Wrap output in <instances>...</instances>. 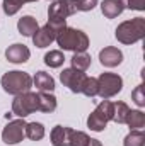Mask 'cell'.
<instances>
[{"label": "cell", "instance_id": "cell-1", "mask_svg": "<svg viewBox=\"0 0 145 146\" xmlns=\"http://www.w3.org/2000/svg\"><path fill=\"white\" fill-rule=\"evenodd\" d=\"M56 44L63 51H72V53H84L89 48V36L75 27H63L56 34Z\"/></svg>", "mask_w": 145, "mask_h": 146}, {"label": "cell", "instance_id": "cell-2", "mask_svg": "<svg viewBox=\"0 0 145 146\" xmlns=\"http://www.w3.org/2000/svg\"><path fill=\"white\" fill-rule=\"evenodd\" d=\"M114 36L121 44H135V42L142 41L145 37V19L135 17V19L121 22L116 27Z\"/></svg>", "mask_w": 145, "mask_h": 146}, {"label": "cell", "instance_id": "cell-3", "mask_svg": "<svg viewBox=\"0 0 145 146\" xmlns=\"http://www.w3.org/2000/svg\"><path fill=\"white\" fill-rule=\"evenodd\" d=\"M0 83H2L3 92H7L10 95H21V94H26V92L31 90L33 76L26 72L12 70V72H7L2 76Z\"/></svg>", "mask_w": 145, "mask_h": 146}, {"label": "cell", "instance_id": "cell-4", "mask_svg": "<svg viewBox=\"0 0 145 146\" xmlns=\"http://www.w3.org/2000/svg\"><path fill=\"white\" fill-rule=\"evenodd\" d=\"M109 121H113V102H109L108 99H103L97 107L92 110L87 117V127L91 131L101 133L106 129Z\"/></svg>", "mask_w": 145, "mask_h": 146}, {"label": "cell", "instance_id": "cell-5", "mask_svg": "<svg viewBox=\"0 0 145 146\" xmlns=\"http://www.w3.org/2000/svg\"><path fill=\"white\" fill-rule=\"evenodd\" d=\"M39 110V99H38L36 92H26L21 95H15V99L12 100V114L24 119L28 115H31L33 112Z\"/></svg>", "mask_w": 145, "mask_h": 146}, {"label": "cell", "instance_id": "cell-6", "mask_svg": "<svg viewBox=\"0 0 145 146\" xmlns=\"http://www.w3.org/2000/svg\"><path fill=\"white\" fill-rule=\"evenodd\" d=\"M123 88V78L116 73H101L97 78V95L101 99H111Z\"/></svg>", "mask_w": 145, "mask_h": 146}, {"label": "cell", "instance_id": "cell-7", "mask_svg": "<svg viewBox=\"0 0 145 146\" xmlns=\"http://www.w3.org/2000/svg\"><path fill=\"white\" fill-rule=\"evenodd\" d=\"M24 129H26V121L24 119L19 117L15 121H9V124L2 131V141L5 145H17V143H21L26 138Z\"/></svg>", "mask_w": 145, "mask_h": 146}, {"label": "cell", "instance_id": "cell-8", "mask_svg": "<svg viewBox=\"0 0 145 146\" xmlns=\"http://www.w3.org/2000/svg\"><path fill=\"white\" fill-rule=\"evenodd\" d=\"M85 76H87L85 72H77L73 68H65L60 73V80H62L63 87H67L72 94H80V88H82Z\"/></svg>", "mask_w": 145, "mask_h": 146}, {"label": "cell", "instance_id": "cell-9", "mask_svg": "<svg viewBox=\"0 0 145 146\" xmlns=\"http://www.w3.org/2000/svg\"><path fill=\"white\" fill-rule=\"evenodd\" d=\"M91 138L84 131H75L72 127L63 126V136L60 146H89Z\"/></svg>", "mask_w": 145, "mask_h": 146}, {"label": "cell", "instance_id": "cell-10", "mask_svg": "<svg viewBox=\"0 0 145 146\" xmlns=\"http://www.w3.org/2000/svg\"><path fill=\"white\" fill-rule=\"evenodd\" d=\"M5 58H7V61H10L14 65H21V63H26L31 58V51L26 44L15 42V44L9 46L5 49Z\"/></svg>", "mask_w": 145, "mask_h": 146}, {"label": "cell", "instance_id": "cell-11", "mask_svg": "<svg viewBox=\"0 0 145 146\" xmlns=\"http://www.w3.org/2000/svg\"><path fill=\"white\" fill-rule=\"evenodd\" d=\"M56 34H58V33L46 22L43 27H38V31L33 34L31 39H33V42H34L36 48H48V46L56 39Z\"/></svg>", "mask_w": 145, "mask_h": 146}, {"label": "cell", "instance_id": "cell-12", "mask_svg": "<svg viewBox=\"0 0 145 146\" xmlns=\"http://www.w3.org/2000/svg\"><path fill=\"white\" fill-rule=\"evenodd\" d=\"M99 61H101V65L106 66V68H114V66L121 65V61H123V53H121V49H118V48H114V46H106L104 49L99 51Z\"/></svg>", "mask_w": 145, "mask_h": 146}, {"label": "cell", "instance_id": "cell-13", "mask_svg": "<svg viewBox=\"0 0 145 146\" xmlns=\"http://www.w3.org/2000/svg\"><path fill=\"white\" fill-rule=\"evenodd\" d=\"M125 9V0H103L101 3V12L106 19H114L121 15Z\"/></svg>", "mask_w": 145, "mask_h": 146}, {"label": "cell", "instance_id": "cell-14", "mask_svg": "<svg viewBox=\"0 0 145 146\" xmlns=\"http://www.w3.org/2000/svg\"><path fill=\"white\" fill-rule=\"evenodd\" d=\"M33 85L39 92H53L55 90V78L46 72H36L33 76Z\"/></svg>", "mask_w": 145, "mask_h": 146}, {"label": "cell", "instance_id": "cell-15", "mask_svg": "<svg viewBox=\"0 0 145 146\" xmlns=\"http://www.w3.org/2000/svg\"><path fill=\"white\" fill-rule=\"evenodd\" d=\"M38 21L33 17V15H24V17H21L19 21H17V31H19V34H22V36L26 37H33V34L38 31Z\"/></svg>", "mask_w": 145, "mask_h": 146}, {"label": "cell", "instance_id": "cell-16", "mask_svg": "<svg viewBox=\"0 0 145 146\" xmlns=\"http://www.w3.org/2000/svg\"><path fill=\"white\" fill-rule=\"evenodd\" d=\"M38 99H39V112H53L56 109V97L51 92H38Z\"/></svg>", "mask_w": 145, "mask_h": 146}, {"label": "cell", "instance_id": "cell-17", "mask_svg": "<svg viewBox=\"0 0 145 146\" xmlns=\"http://www.w3.org/2000/svg\"><path fill=\"white\" fill-rule=\"evenodd\" d=\"M70 61H72L73 70H77V72H87V68L91 66L92 58H91V54H87V53L84 51V53H73V56H72Z\"/></svg>", "mask_w": 145, "mask_h": 146}, {"label": "cell", "instance_id": "cell-18", "mask_svg": "<svg viewBox=\"0 0 145 146\" xmlns=\"http://www.w3.org/2000/svg\"><path fill=\"white\" fill-rule=\"evenodd\" d=\"M24 134L31 141H39V139L44 138V126L41 122H26Z\"/></svg>", "mask_w": 145, "mask_h": 146}, {"label": "cell", "instance_id": "cell-19", "mask_svg": "<svg viewBox=\"0 0 145 146\" xmlns=\"http://www.w3.org/2000/svg\"><path fill=\"white\" fill-rule=\"evenodd\" d=\"M125 124L130 126V129H144L145 126V114L142 110H128Z\"/></svg>", "mask_w": 145, "mask_h": 146}, {"label": "cell", "instance_id": "cell-20", "mask_svg": "<svg viewBox=\"0 0 145 146\" xmlns=\"http://www.w3.org/2000/svg\"><path fill=\"white\" fill-rule=\"evenodd\" d=\"M123 146H145V133L142 129H132L125 136Z\"/></svg>", "mask_w": 145, "mask_h": 146}, {"label": "cell", "instance_id": "cell-21", "mask_svg": "<svg viewBox=\"0 0 145 146\" xmlns=\"http://www.w3.org/2000/svg\"><path fill=\"white\" fill-rule=\"evenodd\" d=\"M130 107L125 102H113V121L116 124H125Z\"/></svg>", "mask_w": 145, "mask_h": 146}, {"label": "cell", "instance_id": "cell-22", "mask_svg": "<svg viewBox=\"0 0 145 146\" xmlns=\"http://www.w3.org/2000/svg\"><path fill=\"white\" fill-rule=\"evenodd\" d=\"M63 61H65V54L58 49L50 51V53L44 54V65L50 66V68H60L63 65Z\"/></svg>", "mask_w": 145, "mask_h": 146}, {"label": "cell", "instance_id": "cell-23", "mask_svg": "<svg viewBox=\"0 0 145 146\" xmlns=\"http://www.w3.org/2000/svg\"><path fill=\"white\" fill-rule=\"evenodd\" d=\"M29 2H38V0H3V2H2V7H3V12H5L7 15H14V14H17V12L21 10L22 5H26V3H29ZM51 2H53V0H51Z\"/></svg>", "mask_w": 145, "mask_h": 146}, {"label": "cell", "instance_id": "cell-24", "mask_svg": "<svg viewBox=\"0 0 145 146\" xmlns=\"http://www.w3.org/2000/svg\"><path fill=\"white\" fill-rule=\"evenodd\" d=\"M80 94H84L85 97H96L97 95V78L94 76H85L84 83H82V88H80Z\"/></svg>", "mask_w": 145, "mask_h": 146}, {"label": "cell", "instance_id": "cell-25", "mask_svg": "<svg viewBox=\"0 0 145 146\" xmlns=\"http://www.w3.org/2000/svg\"><path fill=\"white\" fill-rule=\"evenodd\" d=\"M132 100L138 106V107H144L145 106V95H144V85H137L135 90L132 92Z\"/></svg>", "mask_w": 145, "mask_h": 146}, {"label": "cell", "instance_id": "cell-26", "mask_svg": "<svg viewBox=\"0 0 145 146\" xmlns=\"http://www.w3.org/2000/svg\"><path fill=\"white\" fill-rule=\"evenodd\" d=\"M97 5V0H77V10L79 12H89Z\"/></svg>", "mask_w": 145, "mask_h": 146}, {"label": "cell", "instance_id": "cell-27", "mask_svg": "<svg viewBox=\"0 0 145 146\" xmlns=\"http://www.w3.org/2000/svg\"><path fill=\"white\" fill-rule=\"evenodd\" d=\"M125 7H128L130 10L144 12L145 10V0H125Z\"/></svg>", "mask_w": 145, "mask_h": 146}, {"label": "cell", "instance_id": "cell-28", "mask_svg": "<svg viewBox=\"0 0 145 146\" xmlns=\"http://www.w3.org/2000/svg\"><path fill=\"white\" fill-rule=\"evenodd\" d=\"M89 146H103V145H101V141H99V139H92V138H91Z\"/></svg>", "mask_w": 145, "mask_h": 146}]
</instances>
